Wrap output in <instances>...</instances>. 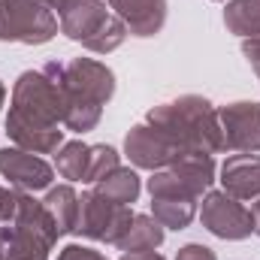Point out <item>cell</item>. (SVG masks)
Segmentation results:
<instances>
[{
	"label": "cell",
	"mask_w": 260,
	"mask_h": 260,
	"mask_svg": "<svg viewBox=\"0 0 260 260\" xmlns=\"http://www.w3.org/2000/svg\"><path fill=\"white\" fill-rule=\"evenodd\" d=\"M224 21L239 37H260V0H233L224 12Z\"/></svg>",
	"instance_id": "cell-18"
},
{
	"label": "cell",
	"mask_w": 260,
	"mask_h": 260,
	"mask_svg": "<svg viewBox=\"0 0 260 260\" xmlns=\"http://www.w3.org/2000/svg\"><path fill=\"white\" fill-rule=\"evenodd\" d=\"M46 203V209H49V215L55 218V224H58V230L61 233H70V230H76V218H79V197L73 188H52L49 197L43 200Z\"/></svg>",
	"instance_id": "cell-16"
},
{
	"label": "cell",
	"mask_w": 260,
	"mask_h": 260,
	"mask_svg": "<svg viewBox=\"0 0 260 260\" xmlns=\"http://www.w3.org/2000/svg\"><path fill=\"white\" fill-rule=\"evenodd\" d=\"M0 260H6V227H0Z\"/></svg>",
	"instance_id": "cell-27"
},
{
	"label": "cell",
	"mask_w": 260,
	"mask_h": 260,
	"mask_svg": "<svg viewBox=\"0 0 260 260\" xmlns=\"http://www.w3.org/2000/svg\"><path fill=\"white\" fill-rule=\"evenodd\" d=\"M245 55H248L251 67L257 70V76H260V37H254V40H248V43H245Z\"/></svg>",
	"instance_id": "cell-24"
},
{
	"label": "cell",
	"mask_w": 260,
	"mask_h": 260,
	"mask_svg": "<svg viewBox=\"0 0 260 260\" xmlns=\"http://www.w3.org/2000/svg\"><path fill=\"white\" fill-rule=\"evenodd\" d=\"M133 212H127V206H118L112 200H106L97 191L79 197V218H76V233L97 239V242H121V236L127 233Z\"/></svg>",
	"instance_id": "cell-7"
},
{
	"label": "cell",
	"mask_w": 260,
	"mask_h": 260,
	"mask_svg": "<svg viewBox=\"0 0 260 260\" xmlns=\"http://www.w3.org/2000/svg\"><path fill=\"white\" fill-rule=\"evenodd\" d=\"M0 173L9 179V185L24 188V191H40L52 185V167L40 160L34 151L24 148H0Z\"/></svg>",
	"instance_id": "cell-11"
},
{
	"label": "cell",
	"mask_w": 260,
	"mask_h": 260,
	"mask_svg": "<svg viewBox=\"0 0 260 260\" xmlns=\"http://www.w3.org/2000/svg\"><path fill=\"white\" fill-rule=\"evenodd\" d=\"M148 124L164 130L185 157L188 154H209V151L224 148L218 115L203 97H182V100L157 106L148 115Z\"/></svg>",
	"instance_id": "cell-1"
},
{
	"label": "cell",
	"mask_w": 260,
	"mask_h": 260,
	"mask_svg": "<svg viewBox=\"0 0 260 260\" xmlns=\"http://www.w3.org/2000/svg\"><path fill=\"white\" fill-rule=\"evenodd\" d=\"M61 12V30L91 52H112L124 40V24L106 12L100 0H67Z\"/></svg>",
	"instance_id": "cell-4"
},
{
	"label": "cell",
	"mask_w": 260,
	"mask_h": 260,
	"mask_svg": "<svg viewBox=\"0 0 260 260\" xmlns=\"http://www.w3.org/2000/svg\"><path fill=\"white\" fill-rule=\"evenodd\" d=\"M58 260H106V257L94 248H85V245H67L58 254Z\"/></svg>",
	"instance_id": "cell-22"
},
{
	"label": "cell",
	"mask_w": 260,
	"mask_h": 260,
	"mask_svg": "<svg viewBox=\"0 0 260 260\" xmlns=\"http://www.w3.org/2000/svg\"><path fill=\"white\" fill-rule=\"evenodd\" d=\"M200 218H203V224H206L215 236H221V239H245V236L254 233L251 209H245L236 197L224 194V191H215V194L206 197Z\"/></svg>",
	"instance_id": "cell-8"
},
{
	"label": "cell",
	"mask_w": 260,
	"mask_h": 260,
	"mask_svg": "<svg viewBox=\"0 0 260 260\" xmlns=\"http://www.w3.org/2000/svg\"><path fill=\"white\" fill-rule=\"evenodd\" d=\"M88 160H91V145L67 142L58 154V173L70 182H85L88 179Z\"/></svg>",
	"instance_id": "cell-19"
},
{
	"label": "cell",
	"mask_w": 260,
	"mask_h": 260,
	"mask_svg": "<svg viewBox=\"0 0 260 260\" xmlns=\"http://www.w3.org/2000/svg\"><path fill=\"white\" fill-rule=\"evenodd\" d=\"M160 242H164V224L157 218H148V215H133L118 248L121 251H154Z\"/></svg>",
	"instance_id": "cell-15"
},
{
	"label": "cell",
	"mask_w": 260,
	"mask_h": 260,
	"mask_svg": "<svg viewBox=\"0 0 260 260\" xmlns=\"http://www.w3.org/2000/svg\"><path fill=\"white\" fill-rule=\"evenodd\" d=\"M61 88L67 100V118L64 124L70 130H91L100 121L103 103L115 91V79L100 61L91 58H76L70 64H55Z\"/></svg>",
	"instance_id": "cell-2"
},
{
	"label": "cell",
	"mask_w": 260,
	"mask_h": 260,
	"mask_svg": "<svg viewBox=\"0 0 260 260\" xmlns=\"http://www.w3.org/2000/svg\"><path fill=\"white\" fill-rule=\"evenodd\" d=\"M215 176V164L209 154H188L176 160L170 170H160L148 179L151 200H197Z\"/></svg>",
	"instance_id": "cell-5"
},
{
	"label": "cell",
	"mask_w": 260,
	"mask_h": 260,
	"mask_svg": "<svg viewBox=\"0 0 260 260\" xmlns=\"http://www.w3.org/2000/svg\"><path fill=\"white\" fill-rule=\"evenodd\" d=\"M97 194H103L106 200H112V203H118V206H127L136 200L139 194V176L133 173V170H112L106 179H100L97 182Z\"/></svg>",
	"instance_id": "cell-17"
},
{
	"label": "cell",
	"mask_w": 260,
	"mask_h": 260,
	"mask_svg": "<svg viewBox=\"0 0 260 260\" xmlns=\"http://www.w3.org/2000/svg\"><path fill=\"white\" fill-rule=\"evenodd\" d=\"M224 148L233 151H260V106L257 103H233L218 112Z\"/></svg>",
	"instance_id": "cell-10"
},
{
	"label": "cell",
	"mask_w": 260,
	"mask_h": 260,
	"mask_svg": "<svg viewBox=\"0 0 260 260\" xmlns=\"http://www.w3.org/2000/svg\"><path fill=\"white\" fill-rule=\"evenodd\" d=\"M6 133L24 148V151H34V154H49V151H58L61 139H64V130L49 127V124H37V121H27L21 118L18 112L9 109L6 115Z\"/></svg>",
	"instance_id": "cell-13"
},
{
	"label": "cell",
	"mask_w": 260,
	"mask_h": 260,
	"mask_svg": "<svg viewBox=\"0 0 260 260\" xmlns=\"http://www.w3.org/2000/svg\"><path fill=\"white\" fill-rule=\"evenodd\" d=\"M154 218L164 227H188L194 218V200H154Z\"/></svg>",
	"instance_id": "cell-20"
},
{
	"label": "cell",
	"mask_w": 260,
	"mask_h": 260,
	"mask_svg": "<svg viewBox=\"0 0 260 260\" xmlns=\"http://www.w3.org/2000/svg\"><path fill=\"white\" fill-rule=\"evenodd\" d=\"M224 194L236 200H254L260 197V154H233L221 167Z\"/></svg>",
	"instance_id": "cell-12"
},
{
	"label": "cell",
	"mask_w": 260,
	"mask_h": 260,
	"mask_svg": "<svg viewBox=\"0 0 260 260\" xmlns=\"http://www.w3.org/2000/svg\"><path fill=\"white\" fill-rule=\"evenodd\" d=\"M112 9L127 21L130 34L136 37H154L167 18L164 0H112Z\"/></svg>",
	"instance_id": "cell-14"
},
{
	"label": "cell",
	"mask_w": 260,
	"mask_h": 260,
	"mask_svg": "<svg viewBox=\"0 0 260 260\" xmlns=\"http://www.w3.org/2000/svg\"><path fill=\"white\" fill-rule=\"evenodd\" d=\"M61 236L46 203L34 197H18L12 227H6V260H49L55 239Z\"/></svg>",
	"instance_id": "cell-3"
},
{
	"label": "cell",
	"mask_w": 260,
	"mask_h": 260,
	"mask_svg": "<svg viewBox=\"0 0 260 260\" xmlns=\"http://www.w3.org/2000/svg\"><path fill=\"white\" fill-rule=\"evenodd\" d=\"M58 34V18L40 0H0V40L46 43Z\"/></svg>",
	"instance_id": "cell-6"
},
{
	"label": "cell",
	"mask_w": 260,
	"mask_h": 260,
	"mask_svg": "<svg viewBox=\"0 0 260 260\" xmlns=\"http://www.w3.org/2000/svg\"><path fill=\"white\" fill-rule=\"evenodd\" d=\"M127 157L136 167L145 170H160V167H173L176 160H182L185 154L173 145V139L157 130L154 124H139L127 133Z\"/></svg>",
	"instance_id": "cell-9"
},
{
	"label": "cell",
	"mask_w": 260,
	"mask_h": 260,
	"mask_svg": "<svg viewBox=\"0 0 260 260\" xmlns=\"http://www.w3.org/2000/svg\"><path fill=\"white\" fill-rule=\"evenodd\" d=\"M121 260H164V257L154 254V251H124V257Z\"/></svg>",
	"instance_id": "cell-25"
},
{
	"label": "cell",
	"mask_w": 260,
	"mask_h": 260,
	"mask_svg": "<svg viewBox=\"0 0 260 260\" xmlns=\"http://www.w3.org/2000/svg\"><path fill=\"white\" fill-rule=\"evenodd\" d=\"M251 224H254V233L260 236V200L251 206Z\"/></svg>",
	"instance_id": "cell-26"
},
{
	"label": "cell",
	"mask_w": 260,
	"mask_h": 260,
	"mask_svg": "<svg viewBox=\"0 0 260 260\" xmlns=\"http://www.w3.org/2000/svg\"><path fill=\"white\" fill-rule=\"evenodd\" d=\"M40 3H46L49 9H61V6H64L67 0H40Z\"/></svg>",
	"instance_id": "cell-28"
},
{
	"label": "cell",
	"mask_w": 260,
	"mask_h": 260,
	"mask_svg": "<svg viewBox=\"0 0 260 260\" xmlns=\"http://www.w3.org/2000/svg\"><path fill=\"white\" fill-rule=\"evenodd\" d=\"M3 97H6V88H3V82H0V106H3Z\"/></svg>",
	"instance_id": "cell-29"
},
{
	"label": "cell",
	"mask_w": 260,
	"mask_h": 260,
	"mask_svg": "<svg viewBox=\"0 0 260 260\" xmlns=\"http://www.w3.org/2000/svg\"><path fill=\"white\" fill-rule=\"evenodd\" d=\"M112 170H118V154H115V148H109V145H91V160H88V179L85 182H100V179H106Z\"/></svg>",
	"instance_id": "cell-21"
},
{
	"label": "cell",
	"mask_w": 260,
	"mask_h": 260,
	"mask_svg": "<svg viewBox=\"0 0 260 260\" xmlns=\"http://www.w3.org/2000/svg\"><path fill=\"white\" fill-rule=\"evenodd\" d=\"M179 260H215V254L206 245H185L179 251Z\"/></svg>",
	"instance_id": "cell-23"
}]
</instances>
